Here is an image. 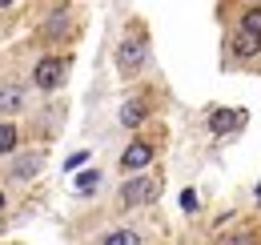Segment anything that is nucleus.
I'll return each instance as SVG.
<instances>
[{
  "instance_id": "obj_1",
  "label": "nucleus",
  "mask_w": 261,
  "mask_h": 245,
  "mask_svg": "<svg viewBox=\"0 0 261 245\" xmlns=\"http://www.w3.org/2000/svg\"><path fill=\"white\" fill-rule=\"evenodd\" d=\"M145 57H149V36H145V29L137 24V29L117 44V72H121L125 81H133V77L145 68Z\"/></svg>"
},
{
  "instance_id": "obj_2",
  "label": "nucleus",
  "mask_w": 261,
  "mask_h": 245,
  "mask_svg": "<svg viewBox=\"0 0 261 245\" xmlns=\"http://www.w3.org/2000/svg\"><path fill=\"white\" fill-rule=\"evenodd\" d=\"M161 197V177H149V173H137L121 185V205L137 209V205H153Z\"/></svg>"
},
{
  "instance_id": "obj_3",
  "label": "nucleus",
  "mask_w": 261,
  "mask_h": 245,
  "mask_svg": "<svg viewBox=\"0 0 261 245\" xmlns=\"http://www.w3.org/2000/svg\"><path fill=\"white\" fill-rule=\"evenodd\" d=\"M65 72H68V61H65V57H40L36 68H33V85L40 92H53V89H61Z\"/></svg>"
},
{
  "instance_id": "obj_4",
  "label": "nucleus",
  "mask_w": 261,
  "mask_h": 245,
  "mask_svg": "<svg viewBox=\"0 0 261 245\" xmlns=\"http://www.w3.org/2000/svg\"><path fill=\"white\" fill-rule=\"evenodd\" d=\"M153 157H157V153H153V145L137 137V141H129V149L121 153V173H141V169H149Z\"/></svg>"
},
{
  "instance_id": "obj_5",
  "label": "nucleus",
  "mask_w": 261,
  "mask_h": 245,
  "mask_svg": "<svg viewBox=\"0 0 261 245\" xmlns=\"http://www.w3.org/2000/svg\"><path fill=\"white\" fill-rule=\"evenodd\" d=\"M117 121L125 125V129H141V125L149 121V96H133V101H125Z\"/></svg>"
},
{
  "instance_id": "obj_6",
  "label": "nucleus",
  "mask_w": 261,
  "mask_h": 245,
  "mask_svg": "<svg viewBox=\"0 0 261 245\" xmlns=\"http://www.w3.org/2000/svg\"><path fill=\"white\" fill-rule=\"evenodd\" d=\"M229 53L237 57V61H249V57H257L261 53V36H253V32L237 29L233 32V44H229Z\"/></svg>"
},
{
  "instance_id": "obj_7",
  "label": "nucleus",
  "mask_w": 261,
  "mask_h": 245,
  "mask_svg": "<svg viewBox=\"0 0 261 245\" xmlns=\"http://www.w3.org/2000/svg\"><path fill=\"white\" fill-rule=\"evenodd\" d=\"M40 165H44V153H24L12 161V181H29L40 173Z\"/></svg>"
},
{
  "instance_id": "obj_8",
  "label": "nucleus",
  "mask_w": 261,
  "mask_h": 245,
  "mask_svg": "<svg viewBox=\"0 0 261 245\" xmlns=\"http://www.w3.org/2000/svg\"><path fill=\"white\" fill-rule=\"evenodd\" d=\"M245 125V113H237V109H217L213 117H209V129L213 133H233V129H241Z\"/></svg>"
},
{
  "instance_id": "obj_9",
  "label": "nucleus",
  "mask_w": 261,
  "mask_h": 245,
  "mask_svg": "<svg viewBox=\"0 0 261 245\" xmlns=\"http://www.w3.org/2000/svg\"><path fill=\"white\" fill-rule=\"evenodd\" d=\"M44 36H48V40H65V36H72V16H68L65 8L48 16V24H44Z\"/></svg>"
},
{
  "instance_id": "obj_10",
  "label": "nucleus",
  "mask_w": 261,
  "mask_h": 245,
  "mask_svg": "<svg viewBox=\"0 0 261 245\" xmlns=\"http://www.w3.org/2000/svg\"><path fill=\"white\" fill-rule=\"evenodd\" d=\"M24 109V89H16V85H8V89H0V113H20Z\"/></svg>"
},
{
  "instance_id": "obj_11",
  "label": "nucleus",
  "mask_w": 261,
  "mask_h": 245,
  "mask_svg": "<svg viewBox=\"0 0 261 245\" xmlns=\"http://www.w3.org/2000/svg\"><path fill=\"white\" fill-rule=\"evenodd\" d=\"M16 141H20V129L12 121H0V157L16 153Z\"/></svg>"
},
{
  "instance_id": "obj_12",
  "label": "nucleus",
  "mask_w": 261,
  "mask_h": 245,
  "mask_svg": "<svg viewBox=\"0 0 261 245\" xmlns=\"http://www.w3.org/2000/svg\"><path fill=\"white\" fill-rule=\"evenodd\" d=\"M100 241L105 245H141L145 237L137 229H113V233H100Z\"/></svg>"
},
{
  "instance_id": "obj_13",
  "label": "nucleus",
  "mask_w": 261,
  "mask_h": 245,
  "mask_svg": "<svg viewBox=\"0 0 261 245\" xmlns=\"http://www.w3.org/2000/svg\"><path fill=\"white\" fill-rule=\"evenodd\" d=\"M237 29H245V32H253V36H261V4H253V8H245V12H241Z\"/></svg>"
},
{
  "instance_id": "obj_14",
  "label": "nucleus",
  "mask_w": 261,
  "mask_h": 245,
  "mask_svg": "<svg viewBox=\"0 0 261 245\" xmlns=\"http://www.w3.org/2000/svg\"><path fill=\"white\" fill-rule=\"evenodd\" d=\"M76 189H81V193H93V189H97V173H85V177L76 181Z\"/></svg>"
},
{
  "instance_id": "obj_15",
  "label": "nucleus",
  "mask_w": 261,
  "mask_h": 245,
  "mask_svg": "<svg viewBox=\"0 0 261 245\" xmlns=\"http://www.w3.org/2000/svg\"><path fill=\"white\" fill-rule=\"evenodd\" d=\"M4 205H8V197H4V189H0V213H4Z\"/></svg>"
},
{
  "instance_id": "obj_16",
  "label": "nucleus",
  "mask_w": 261,
  "mask_h": 245,
  "mask_svg": "<svg viewBox=\"0 0 261 245\" xmlns=\"http://www.w3.org/2000/svg\"><path fill=\"white\" fill-rule=\"evenodd\" d=\"M8 4H16V0H0V8H8Z\"/></svg>"
}]
</instances>
